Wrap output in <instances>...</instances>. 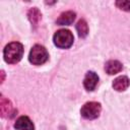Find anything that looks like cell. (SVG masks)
Returning a JSON list of instances; mask_svg holds the SVG:
<instances>
[{
  "label": "cell",
  "mask_w": 130,
  "mask_h": 130,
  "mask_svg": "<svg viewBox=\"0 0 130 130\" xmlns=\"http://www.w3.org/2000/svg\"><path fill=\"white\" fill-rule=\"evenodd\" d=\"M14 128L16 130H35L34 123L27 116L19 117L14 123Z\"/></svg>",
  "instance_id": "obj_6"
},
{
  "label": "cell",
  "mask_w": 130,
  "mask_h": 130,
  "mask_svg": "<svg viewBox=\"0 0 130 130\" xmlns=\"http://www.w3.org/2000/svg\"><path fill=\"white\" fill-rule=\"evenodd\" d=\"M101 111H102V107H101L100 103H98V102H88V103H85L82 106V108L80 110V114L84 119L93 120V119H96L100 116Z\"/></svg>",
  "instance_id": "obj_4"
},
{
  "label": "cell",
  "mask_w": 130,
  "mask_h": 130,
  "mask_svg": "<svg viewBox=\"0 0 130 130\" xmlns=\"http://www.w3.org/2000/svg\"><path fill=\"white\" fill-rule=\"evenodd\" d=\"M28 18L30 19L31 23L36 24V23L39 21V19L41 18V13H40V11H39L36 7H35V8H31V9L28 11Z\"/></svg>",
  "instance_id": "obj_12"
},
{
  "label": "cell",
  "mask_w": 130,
  "mask_h": 130,
  "mask_svg": "<svg viewBox=\"0 0 130 130\" xmlns=\"http://www.w3.org/2000/svg\"><path fill=\"white\" fill-rule=\"evenodd\" d=\"M99 82V76L96 73H94L93 71H88L85 76H84V79H83V86L85 87L86 90L88 91H92L96 84Z\"/></svg>",
  "instance_id": "obj_5"
},
{
  "label": "cell",
  "mask_w": 130,
  "mask_h": 130,
  "mask_svg": "<svg viewBox=\"0 0 130 130\" xmlns=\"http://www.w3.org/2000/svg\"><path fill=\"white\" fill-rule=\"evenodd\" d=\"M116 6L124 11H130V1L128 0H122V1H116Z\"/></svg>",
  "instance_id": "obj_13"
},
{
  "label": "cell",
  "mask_w": 130,
  "mask_h": 130,
  "mask_svg": "<svg viewBox=\"0 0 130 130\" xmlns=\"http://www.w3.org/2000/svg\"><path fill=\"white\" fill-rule=\"evenodd\" d=\"M23 55V47L18 42H12L5 46L3 51V58L8 64H15L19 62Z\"/></svg>",
  "instance_id": "obj_1"
},
{
  "label": "cell",
  "mask_w": 130,
  "mask_h": 130,
  "mask_svg": "<svg viewBox=\"0 0 130 130\" xmlns=\"http://www.w3.org/2000/svg\"><path fill=\"white\" fill-rule=\"evenodd\" d=\"M74 37L72 32L68 29H59L55 32L53 37V42L56 47L60 49H68L72 46Z\"/></svg>",
  "instance_id": "obj_2"
},
{
  "label": "cell",
  "mask_w": 130,
  "mask_h": 130,
  "mask_svg": "<svg viewBox=\"0 0 130 130\" xmlns=\"http://www.w3.org/2000/svg\"><path fill=\"white\" fill-rule=\"evenodd\" d=\"M49 59V53L44 46L35 45L29 52L28 60L34 65H42Z\"/></svg>",
  "instance_id": "obj_3"
},
{
  "label": "cell",
  "mask_w": 130,
  "mask_h": 130,
  "mask_svg": "<svg viewBox=\"0 0 130 130\" xmlns=\"http://www.w3.org/2000/svg\"><path fill=\"white\" fill-rule=\"evenodd\" d=\"M76 30L78 32V36L80 38H85L88 34V25L87 22L84 19H80L78 20L77 24H76Z\"/></svg>",
  "instance_id": "obj_11"
},
{
  "label": "cell",
  "mask_w": 130,
  "mask_h": 130,
  "mask_svg": "<svg viewBox=\"0 0 130 130\" xmlns=\"http://www.w3.org/2000/svg\"><path fill=\"white\" fill-rule=\"evenodd\" d=\"M123 69V65L118 60H109L105 65V70L108 74L114 75L119 73Z\"/></svg>",
  "instance_id": "obj_7"
},
{
  "label": "cell",
  "mask_w": 130,
  "mask_h": 130,
  "mask_svg": "<svg viewBox=\"0 0 130 130\" xmlns=\"http://www.w3.org/2000/svg\"><path fill=\"white\" fill-rule=\"evenodd\" d=\"M129 84H130L129 78L127 76L122 75V76H119L116 79H114L112 85H113V88L115 90H117V91H124L125 89L128 88Z\"/></svg>",
  "instance_id": "obj_8"
},
{
  "label": "cell",
  "mask_w": 130,
  "mask_h": 130,
  "mask_svg": "<svg viewBox=\"0 0 130 130\" xmlns=\"http://www.w3.org/2000/svg\"><path fill=\"white\" fill-rule=\"evenodd\" d=\"M0 109H1V115L2 117H5L6 115H9L12 113V105L10 101L6 100L4 96L1 98V103H0Z\"/></svg>",
  "instance_id": "obj_10"
},
{
  "label": "cell",
  "mask_w": 130,
  "mask_h": 130,
  "mask_svg": "<svg viewBox=\"0 0 130 130\" xmlns=\"http://www.w3.org/2000/svg\"><path fill=\"white\" fill-rule=\"evenodd\" d=\"M75 16H76V14L73 11L63 12L59 16V18L56 20V23L59 24V25H69V24H71L74 21Z\"/></svg>",
  "instance_id": "obj_9"
}]
</instances>
